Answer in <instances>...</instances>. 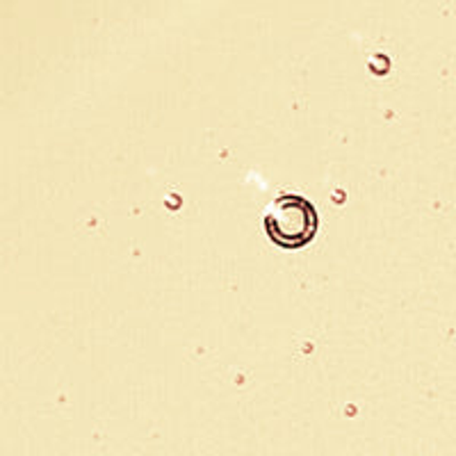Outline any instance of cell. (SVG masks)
<instances>
[{
    "instance_id": "6da1fadb",
    "label": "cell",
    "mask_w": 456,
    "mask_h": 456,
    "mask_svg": "<svg viewBox=\"0 0 456 456\" xmlns=\"http://www.w3.org/2000/svg\"><path fill=\"white\" fill-rule=\"evenodd\" d=\"M265 233L279 247L297 249L311 242L317 233L315 208L299 194H281L263 217Z\"/></svg>"
}]
</instances>
